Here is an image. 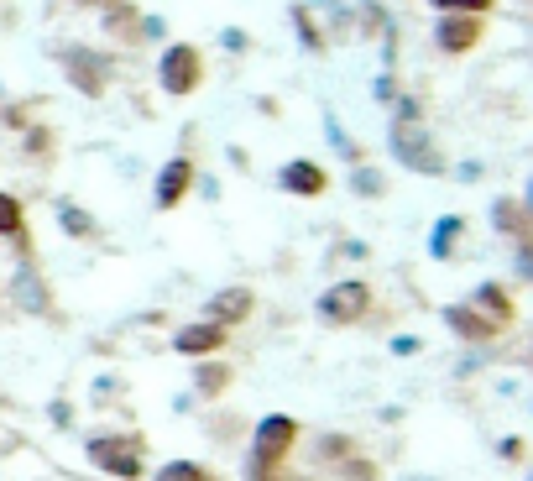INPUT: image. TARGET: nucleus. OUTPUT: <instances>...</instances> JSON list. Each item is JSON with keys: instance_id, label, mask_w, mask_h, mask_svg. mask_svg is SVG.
I'll list each match as a JSON object with an SVG mask.
<instances>
[{"instance_id": "f257e3e1", "label": "nucleus", "mask_w": 533, "mask_h": 481, "mask_svg": "<svg viewBox=\"0 0 533 481\" xmlns=\"http://www.w3.org/2000/svg\"><path fill=\"white\" fill-rule=\"evenodd\" d=\"M293 445H298V419L267 414L257 424V440H251V481H277V471H283Z\"/></svg>"}, {"instance_id": "f03ea898", "label": "nucleus", "mask_w": 533, "mask_h": 481, "mask_svg": "<svg viewBox=\"0 0 533 481\" xmlns=\"http://www.w3.org/2000/svg\"><path fill=\"white\" fill-rule=\"evenodd\" d=\"M84 455L95 461L105 476H121V481H142L147 476V466H142V440L136 434H100V440H89L84 445Z\"/></svg>"}, {"instance_id": "7ed1b4c3", "label": "nucleus", "mask_w": 533, "mask_h": 481, "mask_svg": "<svg viewBox=\"0 0 533 481\" xmlns=\"http://www.w3.org/2000/svg\"><path fill=\"white\" fill-rule=\"evenodd\" d=\"M157 84L168 89L173 100L194 95V89L204 84V53L194 48V42H173V48L157 58Z\"/></svg>"}, {"instance_id": "20e7f679", "label": "nucleus", "mask_w": 533, "mask_h": 481, "mask_svg": "<svg viewBox=\"0 0 533 481\" xmlns=\"http://www.w3.org/2000/svg\"><path fill=\"white\" fill-rule=\"evenodd\" d=\"M366 309H372V288L356 283V278H351V283H335V288L319 299V319H324V325H356Z\"/></svg>"}, {"instance_id": "39448f33", "label": "nucleus", "mask_w": 533, "mask_h": 481, "mask_svg": "<svg viewBox=\"0 0 533 481\" xmlns=\"http://www.w3.org/2000/svg\"><path fill=\"white\" fill-rule=\"evenodd\" d=\"M392 152H398L408 168H419V173H445V157H439V152L429 147L424 126H408V121H398V126H392Z\"/></svg>"}, {"instance_id": "423d86ee", "label": "nucleus", "mask_w": 533, "mask_h": 481, "mask_svg": "<svg viewBox=\"0 0 533 481\" xmlns=\"http://www.w3.org/2000/svg\"><path fill=\"white\" fill-rule=\"evenodd\" d=\"M189 189H194V163H189V157H173V163L157 173V189H152V199H157V210H178L183 194H189Z\"/></svg>"}, {"instance_id": "0eeeda50", "label": "nucleus", "mask_w": 533, "mask_h": 481, "mask_svg": "<svg viewBox=\"0 0 533 481\" xmlns=\"http://www.w3.org/2000/svg\"><path fill=\"white\" fill-rule=\"evenodd\" d=\"M225 340H230V330L215 325V319H204V325H183L173 335V351L178 356H210V351H225Z\"/></svg>"}, {"instance_id": "6e6552de", "label": "nucleus", "mask_w": 533, "mask_h": 481, "mask_svg": "<svg viewBox=\"0 0 533 481\" xmlns=\"http://www.w3.org/2000/svg\"><path fill=\"white\" fill-rule=\"evenodd\" d=\"M277 183H283V194H298V199H314L330 189V173H324L319 163H309V157H298V163H283V173H277Z\"/></svg>"}, {"instance_id": "1a4fd4ad", "label": "nucleus", "mask_w": 533, "mask_h": 481, "mask_svg": "<svg viewBox=\"0 0 533 481\" xmlns=\"http://www.w3.org/2000/svg\"><path fill=\"white\" fill-rule=\"evenodd\" d=\"M251 309H257V293L251 288H220L215 299H210V319L215 325H241V319H251Z\"/></svg>"}, {"instance_id": "9d476101", "label": "nucleus", "mask_w": 533, "mask_h": 481, "mask_svg": "<svg viewBox=\"0 0 533 481\" xmlns=\"http://www.w3.org/2000/svg\"><path fill=\"white\" fill-rule=\"evenodd\" d=\"M481 27H486L481 16H445L434 37H439V48H445V53H466V48L481 42Z\"/></svg>"}, {"instance_id": "9b49d317", "label": "nucleus", "mask_w": 533, "mask_h": 481, "mask_svg": "<svg viewBox=\"0 0 533 481\" xmlns=\"http://www.w3.org/2000/svg\"><path fill=\"white\" fill-rule=\"evenodd\" d=\"M445 325H450L460 340H476V346H481V340H492V335H497V325H492V319H486V314H476L471 304H450V309H445Z\"/></svg>"}, {"instance_id": "f8f14e48", "label": "nucleus", "mask_w": 533, "mask_h": 481, "mask_svg": "<svg viewBox=\"0 0 533 481\" xmlns=\"http://www.w3.org/2000/svg\"><path fill=\"white\" fill-rule=\"evenodd\" d=\"M471 309H476V314H486L497 330H502V325H513V314H518L502 283H481V288H476V299H471Z\"/></svg>"}, {"instance_id": "ddd939ff", "label": "nucleus", "mask_w": 533, "mask_h": 481, "mask_svg": "<svg viewBox=\"0 0 533 481\" xmlns=\"http://www.w3.org/2000/svg\"><path fill=\"white\" fill-rule=\"evenodd\" d=\"M68 79H74L84 95H105V58H95V53H68Z\"/></svg>"}, {"instance_id": "4468645a", "label": "nucleus", "mask_w": 533, "mask_h": 481, "mask_svg": "<svg viewBox=\"0 0 533 481\" xmlns=\"http://www.w3.org/2000/svg\"><path fill=\"white\" fill-rule=\"evenodd\" d=\"M230 377H236V372H230L225 361H204L199 372H194V387H199V398H220L225 387H230Z\"/></svg>"}, {"instance_id": "2eb2a0df", "label": "nucleus", "mask_w": 533, "mask_h": 481, "mask_svg": "<svg viewBox=\"0 0 533 481\" xmlns=\"http://www.w3.org/2000/svg\"><path fill=\"white\" fill-rule=\"evenodd\" d=\"M16 299L27 304L32 314H48V288H42L37 272H21V278H16Z\"/></svg>"}, {"instance_id": "dca6fc26", "label": "nucleus", "mask_w": 533, "mask_h": 481, "mask_svg": "<svg viewBox=\"0 0 533 481\" xmlns=\"http://www.w3.org/2000/svg\"><path fill=\"white\" fill-rule=\"evenodd\" d=\"M460 231H466V220H460V215L439 220V225H434V241H429V251H434V257H450L455 241H460Z\"/></svg>"}, {"instance_id": "f3484780", "label": "nucleus", "mask_w": 533, "mask_h": 481, "mask_svg": "<svg viewBox=\"0 0 533 481\" xmlns=\"http://www.w3.org/2000/svg\"><path fill=\"white\" fill-rule=\"evenodd\" d=\"M27 231V210H21L16 194H0V236H21Z\"/></svg>"}, {"instance_id": "a211bd4d", "label": "nucleus", "mask_w": 533, "mask_h": 481, "mask_svg": "<svg viewBox=\"0 0 533 481\" xmlns=\"http://www.w3.org/2000/svg\"><path fill=\"white\" fill-rule=\"evenodd\" d=\"M157 481H215V476L199 461H168V466H157Z\"/></svg>"}, {"instance_id": "6ab92c4d", "label": "nucleus", "mask_w": 533, "mask_h": 481, "mask_svg": "<svg viewBox=\"0 0 533 481\" xmlns=\"http://www.w3.org/2000/svg\"><path fill=\"white\" fill-rule=\"evenodd\" d=\"M58 220H63V231H68V236H95V220H89L79 204H63Z\"/></svg>"}, {"instance_id": "aec40b11", "label": "nucleus", "mask_w": 533, "mask_h": 481, "mask_svg": "<svg viewBox=\"0 0 533 481\" xmlns=\"http://www.w3.org/2000/svg\"><path fill=\"white\" fill-rule=\"evenodd\" d=\"M497 220H502V231H513V236H523V210H518V204H513V199H502V204H497Z\"/></svg>"}, {"instance_id": "412c9836", "label": "nucleus", "mask_w": 533, "mask_h": 481, "mask_svg": "<svg viewBox=\"0 0 533 481\" xmlns=\"http://www.w3.org/2000/svg\"><path fill=\"white\" fill-rule=\"evenodd\" d=\"M434 6H445V11H471V16H486V11H492V0H434Z\"/></svg>"}]
</instances>
